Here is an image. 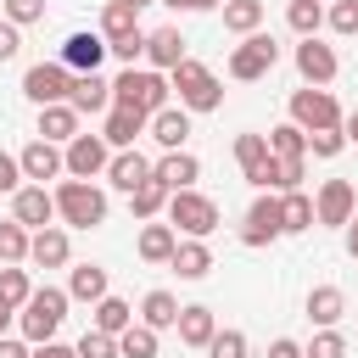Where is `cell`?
<instances>
[{
  "mask_svg": "<svg viewBox=\"0 0 358 358\" xmlns=\"http://www.w3.org/2000/svg\"><path fill=\"white\" fill-rule=\"evenodd\" d=\"M11 324H17V308H6V302H0V336H6Z\"/></svg>",
  "mask_w": 358,
  "mask_h": 358,
  "instance_id": "57",
  "label": "cell"
},
{
  "mask_svg": "<svg viewBox=\"0 0 358 358\" xmlns=\"http://www.w3.org/2000/svg\"><path fill=\"white\" fill-rule=\"evenodd\" d=\"M11 218H17L22 229H45V224H56V196H50L45 185H22V190L11 196Z\"/></svg>",
  "mask_w": 358,
  "mask_h": 358,
  "instance_id": "14",
  "label": "cell"
},
{
  "mask_svg": "<svg viewBox=\"0 0 358 358\" xmlns=\"http://www.w3.org/2000/svg\"><path fill=\"white\" fill-rule=\"evenodd\" d=\"M0 17H6V22H17V28H28V22H39V17H45V0H0Z\"/></svg>",
  "mask_w": 358,
  "mask_h": 358,
  "instance_id": "46",
  "label": "cell"
},
{
  "mask_svg": "<svg viewBox=\"0 0 358 358\" xmlns=\"http://www.w3.org/2000/svg\"><path fill=\"white\" fill-rule=\"evenodd\" d=\"M62 162H67V173H73V179H95V173H106L112 145H106L101 134H73V140L62 145Z\"/></svg>",
  "mask_w": 358,
  "mask_h": 358,
  "instance_id": "10",
  "label": "cell"
},
{
  "mask_svg": "<svg viewBox=\"0 0 358 358\" xmlns=\"http://www.w3.org/2000/svg\"><path fill=\"white\" fill-rule=\"evenodd\" d=\"M308 151L330 162V157H341V151H347V134H341V129H313V134H308Z\"/></svg>",
  "mask_w": 358,
  "mask_h": 358,
  "instance_id": "45",
  "label": "cell"
},
{
  "mask_svg": "<svg viewBox=\"0 0 358 358\" xmlns=\"http://www.w3.org/2000/svg\"><path fill=\"white\" fill-rule=\"evenodd\" d=\"M145 112H134V106H106V129H101V140L112 145V151H129L140 134H145Z\"/></svg>",
  "mask_w": 358,
  "mask_h": 358,
  "instance_id": "16",
  "label": "cell"
},
{
  "mask_svg": "<svg viewBox=\"0 0 358 358\" xmlns=\"http://www.w3.org/2000/svg\"><path fill=\"white\" fill-rule=\"evenodd\" d=\"M78 358H117V336H106V330H84L78 336Z\"/></svg>",
  "mask_w": 358,
  "mask_h": 358,
  "instance_id": "44",
  "label": "cell"
},
{
  "mask_svg": "<svg viewBox=\"0 0 358 358\" xmlns=\"http://www.w3.org/2000/svg\"><path fill=\"white\" fill-rule=\"evenodd\" d=\"M28 291H34L28 268H22V263H0V302H6V308H22Z\"/></svg>",
  "mask_w": 358,
  "mask_h": 358,
  "instance_id": "37",
  "label": "cell"
},
{
  "mask_svg": "<svg viewBox=\"0 0 358 358\" xmlns=\"http://www.w3.org/2000/svg\"><path fill=\"white\" fill-rule=\"evenodd\" d=\"M173 330H179V341H185V347H196V352H201V347L213 341V330H218V319H213V308H201V302H190V308H179V324H173Z\"/></svg>",
  "mask_w": 358,
  "mask_h": 358,
  "instance_id": "26",
  "label": "cell"
},
{
  "mask_svg": "<svg viewBox=\"0 0 358 358\" xmlns=\"http://www.w3.org/2000/svg\"><path fill=\"white\" fill-rule=\"evenodd\" d=\"M302 358H347V336H341L336 324H324V330L302 347Z\"/></svg>",
  "mask_w": 358,
  "mask_h": 358,
  "instance_id": "42",
  "label": "cell"
},
{
  "mask_svg": "<svg viewBox=\"0 0 358 358\" xmlns=\"http://www.w3.org/2000/svg\"><path fill=\"white\" fill-rule=\"evenodd\" d=\"M302 173H308V157H274L268 190H274V196H280V190H302Z\"/></svg>",
  "mask_w": 358,
  "mask_h": 358,
  "instance_id": "41",
  "label": "cell"
},
{
  "mask_svg": "<svg viewBox=\"0 0 358 358\" xmlns=\"http://www.w3.org/2000/svg\"><path fill=\"white\" fill-rule=\"evenodd\" d=\"M280 235H285L280 196H274V190H263V196L246 207V218H241V241H246V246H268V241H280Z\"/></svg>",
  "mask_w": 358,
  "mask_h": 358,
  "instance_id": "8",
  "label": "cell"
},
{
  "mask_svg": "<svg viewBox=\"0 0 358 358\" xmlns=\"http://www.w3.org/2000/svg\"><path fill=\"white\" fill-rule=\"evenodd\" d=\"M224 28L229 34H257L263 28V0H224Z\"/></svg>",
  "mask_w": 358,
  "mask_h": 358,
  "instance_id": "35",
  "label": "cell"
},
{
  "mask_svg": "<svg viewBox=\"0 0 358 358\" xmlns=\"http://www.w3.org/2000/svg\"><path fill=\"white\" fill-rule=\"evenodd\" d=\"M67 296H73V302H101V296H106V268H101V263H78V268L67 274Z\"/></svg>",
  "mask_w": 358,
  "mask_h": 358,
  "instance_id": "29",
  "label": "cell"
},
{
  "mask_svg": "<svg viewBox=\"0 0 358 358\" xmlns=\"http://www.w3.org/2000/svg\"><path fill=\"white\" fill-rule=\"evenodd\" d=\"M341 134H347V145H358V112H352V117H341Z\"/></svg>",
  "mask_w": 358,
  "mask_h": 358,
  "instance_id": "56",
  "label": "cell"
},
{
  "mask_svg": "<svg viewBox=\"0 0 358 358\" xmlns=\"http://www.w3.org/2000/svg\"><path fill=\"white\" fill-rule=\"evenodd\" d=\"M129 324H134V308H129L123 296H112V291H106V296L95 302V330H106V336H123Z\"/></svg>",
  "mask_w": 358,
  "mask_h": 358,
  "instance_id": "33",
  "label": "cell"
},
{
  "mask_svg": "<svg viewBox=\"0 0 358 358\" xmlns=\"http://www.w3.org/2000/svg\"><path fill=\"white\" fill-rule=\"evenodd\" d=\"M67 90H73V73H67L62 62H34V67L22 73V95H28L34 106H50V101H67Z\"/></svg>",
  "mask_w": 358,
  "mask_h": 358,
  "instance_id": "9",
  "label": "cell"
},
{
  "mask_svg": "<svg viewBox=\"0 0 358 358\" xmlns=\"http://www.w3.org/2000/svg\"><path fill=\"white\" fill-rule=\"evenodd\" d=\"M263 140H268V157H308V129L296 123H274Z\"/></svg>",
  "mask_w": 358,
  "mask_h": 358,
  "instance_id": "34",
  "label": "cell"
},
{
  "mask_svg": "<svg viewBox=\"0 0 358 358\" xmlns=\"http://www.w3.org/2000/svg\"><path fill=\"white\" fill-rule=\"evenodd\" d=\"M129 34H145V28H140V11H129L123 0H106V11H101V39L117 45V39H129Z\"/></svg>",
  "mask_w": 358,
  "mask_h": 358,
  "instance_id": "28",
  "label": "cell"
},
{
  "mask_svg": "<svg viewBox=\"0 0 358 358\" xmlns=\"http://www.w3.org/2000/svg\"><path fill=\"white\" fill-rule=\"evenodd\" d=\"M280 218H285V235L313 229V196L308 190H280Z\"/></svg>",
  "mask_w": 358,
  "mask_h": 358,
  "instance_id": "31",
  "label": "cell"
},
{
  "mask_svg": "<svg viewBox=\"0 0 358 358\" xmlns=\"http://www.w3.org/2000/svg\"><path fill=\"white\" fill-rule=\"evenodd\" d=\"M168 90H179V106H185V112H218V106H224V84H218L213 67L196 62V56H185V62L168 73Z\"/></svg>",
  "mask_w": 358,
  "mask_h": 358,
  "instance_id": "3",
  "label": "cell"
},
{
  "mask_svg": "<svg viewBox=\"0 0 358 358\" xmlns=\"http://www.w3.org/2000/svg\"><path fill=\"white\" fill-rule=\"evenodd\" d=\"M145 179H151V162H145L134 145H129V151H117V157L106 162V185H112V190H123V196H129V190H140Z\"/></svg>",
  "mask_w": 358,
  "mask_h": 358,
  "instance_id": "22",
  "label": "cell"
},
{
  "mask_svg": "<svg viewBox=\"0 0 358 358\" xmlns=\"http://www.w3.org/2000/svg\"><path fill=\"white\" fill-rule=\"evenodd\" d=\"M73 112H106L112 106V84L101 73H73V90H67Z\"/></svg>",
  "mask_w": 358,
  "mask_h": 358,
  "instance_id": "23",
  "label": "cell"
},
{
  "mask_svg": "<svg viewBox=\"0 0 358 358\" xmlns=\"http://www.w3.org/2000/svg\"><path fill=\"white\" fill-rule=\"evenodd\" d=\"M235 162H241V179H246L252 190H268L274 157H268V140H263V134H235Z\"/></svg>",
  "mask_w": 358,
  "mask_h": 358,
  "instance_id": "12",
  "label": "cell"
},
{
  "mask_svg": "<svg viewBox=\"0 0 358 358\" xmlns=\"http://www.w3.org/2000/svg\"><path fill=\"white\" fill-rule=\"evenodd\" d=\"M162 6H173V11H213V6H224V0H162Z\"/></svg>",
  "mask_w": 358,
  "mask_h": 358,
  "instance_id": "54",
  "label": "cell"
},
{
  "mask_svg": "<svg viewBox=\"0 0 358 358\" xmlns=\"http://www.w3.org/2000/svg\"><path fill=\"white\" fill-rule=\"evenodd\" d=\"M268 358H302V347L291 336H280V341H268Z\"/></svg>",
  "mask_w": 358,
  "mask_h": 358,
  "instance_id": "52",
  "label": "cell"
},
{
  "mask_svg": "<svg viewBox=\"0 0 358 358\" xmlns=\"http://www.w3.org/2000/svg\"><path fill=\"white\" fill-rule=\"evenodd\" d=\"M341 313H347V296H341L336 285H313V291H308V319H313L319 330H324V324H336Z\"/></svg>",
  "mask_w": 358,
  "mask_h": 358,
  "instance_id": "32",
  "label": "cell"
},
{
  "mask_svg": "<svg viewBox=\"0 0 358 358\" xmlns=\"http://www.w3.org/2000/svg\"><path fill=\"white\" fill-rule=\"evenodd\" d=\"M123 6H129V11H145V6H151V0H123Z\"/></svg>",
  "mask_w": 358,
  "mask_h": 358,
  "instance_id": "58",
  "label": "cell"
},
{
  "mask_svg": "<svg viewBox=\"0 0 358 358\" xmlns=\"http://www.w3.org/2000/svg\"><path fill=\"white\" fill-rule=\"evenodd\" d=\"M140 324H151V330H173V324H179V296H173V291H145V302H140Z\"/></svg>",
  "mask_w": 358,
  "mask_h": 358,
  "instance_id": "30",
  "label": "cell"
},
{
  "mask_svg": "<svg viewBox=\"0 0 358 358\" xmlns=\"http://www.w3.org/2000/svg\"><path fill=\"white\" fill-rule=\"evenodd\" d=\"M173 246H179V235H173V224H157V218H145V229H140V263H168L173 257Z\"/></svg>",
  "mask_w": 358,
  "mask_h": 358,
  "instance_id": "27",
  "label": "cell"
},
{
  "mask_svg": "<svg viewBox=\"0 0 358 358\" xmlns=\"http://www.w3.org/2000/svg\"><path fill=\"white\" fill-rule=\"evenodd\" d=\"M145 62H151L157 73H173V67L185 62V34H179V28H151V34H145Z\"/></svg>",
  "mask_w": 358,
  "mask_h": 358,
  "instance_id": "20",
  "label": "cell"
},
{
  "mask_svg": "<svg viewBox=\"0 0 358 358\" xmlns=\"http://www.w3.org/2000/svg\"><path fill=\"white\" fill-rule=\"evenodd\" d=\"M22 185H28V179H22V162H17L11 151H0V190H6V196H17Z\"/></svg>",
  "mask_w": 358,
  "mask_h": 358,
  "instance_id": "48",
  "label": "cell"
},
{
  "mask_svg": "<svg viewBox=\"0 0 358 358\" xmlns=\"http://www.w3.org/2000/svg\"><path fill=\"white\" fill-rule=\"evenodd\" d=\"M341 229H347V252H352V257H358V213H352V218H347V224H341Z\"/></svg>",
  "mask_w": 358,
  "mask_h": 358,
  "instance_id": "55",
  "label": "cell"
},
{
  "mask_svg": "<svg viewBox=\"0 0 358 358\" xmlns=\"http://www.w3.org/2000/svg\"><path fill=\"white\" fill-rule=\"evenodd\" d=\"M151 140L162 145V151H179L185 140H190V112L185 106H162V112H151Z\"/></svg>",
  "mask_w": 358,
  "mask_h": 358,
  "instance_id": "21",
  "label": "cell"
},
{
  "mask_svg": "<svg viewBox=\"0 0 358 358\" xmlns=\"http://www.w3.org/2000/svg\"><path fill=\"white\" fill-rule=\"evenodd\" d=\"M28 235L34 229H22L17 218H6L0 224V263H28Z\"/></svg>",
  "mask_w": 358,
  "mask_h": 358,
  "instance_id": "40",
  "label": "cell"
},
{
  "mask_svg": "<svg viewBox=\"0 0 358 358\" xmlns=\"http://www.w3.org/2000/svg\"><path fill=\"white\" fill-rule=\"evenodd\" d=\"M101 56H106V39L101 34H67L62 39V67L67 73H95Z\"/></svg>",
  "mask_w": 358,
  "mask_h": 358,
  "instance_id": "17",
  "label": "cell"
},
{
  "mask_svg": "<svg viewBox=\"0 0 358 358\" xmlns=\"http://www.w3.org/2000/svg\"><path fill=\"white\" fill-rule=\"evenodd\" d=\"M67 257H73V241H67L62 224H45V229L28 235V263H39V268H62Z\"/></svg>",
  "mask_w": 358,
  "mask_h": 358,
  "instance_id": "15",
  "label": "cell"
},
{
  "mask_svg": "<svg viewBox=\"0 0 358 358\" xmlns=\"http://www.w3.org/2000/svg\"><path fill=\"white\" fill-rule=\"evenodd\" d=\"M117 62H129L134 67V56H145V34H129V39H117V45H106Z\"/></svg>",
  "mask_w": 358,
  "mask_h": 358,
  "instance_id": "49",
  "label": "cell"
},
{
  "mask_svg": "<svg viewBox=\"0 0 358 358\" xmlns=\"http://www.w3.org/2000/svg\"><path fill=\"white\" fill-rule=\"evenodd\" d=\"M50 196H56V218H62L67 229H95V224H106V190L90 185V179H62Z\"/></svg>",
  "mask_w": 358,
  "mask_h": 358,
  "instance_id": "2",
  "label": "cell"
},
{
  "mask_svg": "<svg viewBox=\"0 0 358 358\" xmlns=\"http://www.w3.org/2000/svg\"><path fill=\"white\" fill-rule=\"evenodd\" d=\"M201 352L207 358H246V330H213V341Z\"/></svg>",
  "mask_w": 358,
  "mask_h": 358,
  "instance_id": "43",
  "label": "cell"
},
{
  "mask_svg": "<svg viewBox=\"0 0 358 358\" xmlns=\"http://www.w3.org/2000/svg\"><path fill=\"white\" fill-rule=\"evenodd\" d=\"M336 67H341V62H336V50H330V45H319V34L296 45V73H302L308 84H330V78H336Z\"/></svg>",
  "mask_w": 358,
  "mask_h": 358,
  "instance_id": "18",
  "label": "cell"
},
{
  "mask_svg": "<svg viewBox=\"0 0 358 358\" xmlns=\"http://www.w3.org/2000/svg\"><path fill=\"white\" fill-rule=\"evenodd\" d=\"M129 207H134V218L145 224V218H157L162 207H168V185L162 179H145L140 190H129Z\"/></svg>",
  "mask_w": 358,
  "mask_h": 358,
  "instance_id": "36",
  "label": "cell"
},
{
  "mask_svg": "<svg viewBox=\"0 0 358 358\" xmlns=\"http://www.w3.org/2000/svg\"><path fill=\"white\" fill-rule=\"evenodd\" d=\"M28 358H78V347H62V341L50 336V341H39V347H28Z\"/></svg>",
  "mask_w": 358,
  "mask_h": 358,
  "instance_id": "51",
  "label": "cell"
},
{
  "mask_svg": "<svg viewBox=\"0 0 358 358\" xmlns=\"http://www.w3.org/2000/svg\"><path fill=\"white\" fill-rule=\"evenodd\" d=\"M17 162H22V179H28V185H45V179H62V173H67L56 140H28V145L17 151Z\"/></svg>",
  "mask_w": 358,
  "mask_h": 358,
  "instance_id": "13",
  "label": "cell"
},
{
  "mask_svg": "<svg viewBox=\"0 0 358 358\" xmlns=\"http://www.w3.org/2000/svg\"><path fill=\"white\" fill-rule=\"evenodd\" d=\"M151 179H162L168 190H190L196 179H201V162L179 145V151H162V162H151Z\"/></svg>",
  "mask_w": 358,
  "mask_h": 358,
  "instance_id": "19",
  "label": "cell"
},
{
  "mask_svg": "<svg viewBox=\"0 0 358 358\" xmlns=\"http://www.w3.org/2000/svg\"><path fill=\"white\" fill-rule=\"evenodd\" d=\"M285 22H291V34L313 39L319 22H324V6H319V0H291V6H285Z\"/></svg>",
  "mask_w": 358,
  "mask_h": 358,
  "instance_id": "38",
  "label": "cell"
},
{
  "mask_svg": "<svg viewBox=\"0 0 358 358\" xmlns=\"http://www.w3.org/2000/svg\"><path fill=\"white\" fill-rule=\"evenodd\" d=\"M168 224H173V235H190V241H207L213 229H218V201L213 196H201L196 185L190 190H168Z\"/></svg>",
  "mask_w": 358,
  "mask_h": 358,
  "instance_id": "4",
  "label": "cell"
},
{
  "mask_svg": "<svg viewBox=\"0 0 358 358\" xmlns=\"http://www.w3.org/2000/svg\"><path fill=\"white\" fill-rule=\"evenodd\" d=\"M291 123L296 129H341V106H336V95L324 90V84H308V90H296L291 95Z\"/></svg>",
  "mask_w": 358,
  "mask_h": 358,
  "instance_id": "6",
  "label": "cell"
},
{
  "mask_svg": "<svg viewBox=\"0 0 358 358\" xmlns=\"http://www.w3.org/2000/svg\"><path fill=\"white\" fill-rule=\"evenodd\" d=\"M73 134H78V112H73V101H50V106H39V140L67 145Z\"/></svg>",
  "mask_w": 358,
  "mask_h": 358,
  "instance_id": "24",
  "label": "cell"
},
{
  "mask_svg": "<svg viewBox=\"0 0 358 358\" xmlns=\"http://www.w3.org/2000/svg\"><path fill=\"white\" fill-rule=\"evenodd\" d=\"M112 106H134V112H162L168 106V78L157 67H123V78L112 84Z\"/></svg>",
  "mask_w": 358,
  "mask_h": 358,
  "instance_id": "5",
  "label": "cell"
},
{
  "mask_svg": "<svg viewBox=\"0 0 358 358\" xmlns=\"http://www.w3.org/2000/svg\"><path fill=\"white\" fill-rule=\"evenodd\" d=\"M17 50H22V28H17V22H6V17H0V62H11V56H17Z\"/></svg>",
  "mask_w": 358,
  "mask_h": 358,
  "instance_id": "50",
  "label": "cell"
},
{
  "mask_svg": "<svg viewBox=\"0 0 358 358\" xmlns=\"http://www.w3.org/2000/svg\"><path fill=\"white\" fill-rule=\"evenodd\" d=\"M352 213H358V190H352L347 179H324V185H319V196H313V224L341 229Z\"/></svg>",
  "mask_w": 358,
  "mask_h": 358,
  "instance_id": "11",
  "label": "cell"
},
{
  "mask_svg": "<svg viewBox=\"0 0 358 358\" xmlns=\"http://www.w3.org/2000/svg\"><path fill=\"white\" fill-rule=\"evenodd\" d=\"M324 22H330L336 34H347V39H352V34H358V0H336V6L324 11Z\"/></svg>",
  "mask_w": 358,
  "mask_h": 358,
  "instance_id": "47",
  "label": "cell"
},
{
  "mask_svg": "<svg viewBox=\"0 0 358 358\" xmlns=\"http://www.w3.org/2000/svg\"><path fill=\"white\" fill-rule=\"evenodd\" d=\"M67 302H73V296H67L62 285H34L28 302L17 308V330H22V341H34V347L50 341V336L62 330V319H67Z\"/></svg>",
  "mask_w": 358,
  "mask_h": 358,
  "instance_id": "1",
  "label": "cell"
},
{
  "mask_svg": "<svg viewBox=\"0 0 358 358\" xmlns=\"http://www.w3.org/2000/svg\"><path fill=\"white\" fill-rule=\"evenodd\" d=\"M117 358H157V330L151 324H129L117 336Z\"/></svg>",
  "mask_w": 358,
  "mask_h": 358,
  "instance_id": "39",
  "label": "cell"
},
{
  "mask_svg": "<svg viewBox=\"0 0 358 358\" xmlns=\"http://www.w3.org/2000/svg\"><path fill=\"white\" fill-rule=\"evenodd\" d=\"M168 268L179 274V280H207V268H213V252H207V241H179L173 246V257H168Z\"/></svg>",
  "mask_w": 358,
  "mask_h": 358,
  "instance_id": "25",
  "label": "cell"
},
{
  "mask_svg": "<svg viewBox=\"0 0 358 358\" xmlns=\"http://www.w3.org/2000/svg\"><path fill=\"white\" fill-rule=\"evenodd\" d=\"M274 62H280V45H274L268 34H241V45L229 50V78L252 84V78H263Z\"/></svg>",
  "mask_w": 358,
  "mask_h": 358,
  "instance_id": "7",
  "label": "cell"
},
{
  "mask_svg": "<svg viewBox=\"0 0 358 358\" xmlns=\"http://www.w3.org/2000/svg\"><path fill=\"white\" fill-rule=\"evenodd\" d=\"M0 358H28V341H17V336H0Z\"/></svg>",
  "mask_w": 358,
  "mask_h": 358,
  "instance_id": "53",
  "label": "cell"
}]
</instances>
